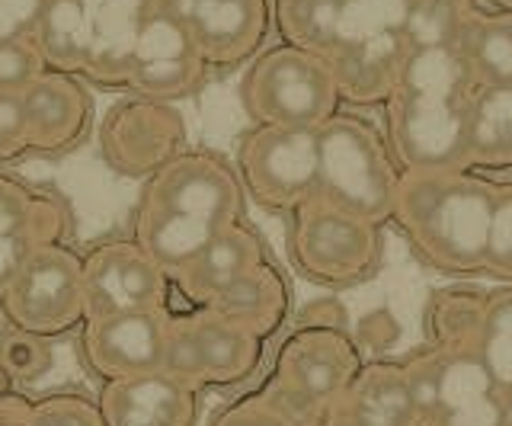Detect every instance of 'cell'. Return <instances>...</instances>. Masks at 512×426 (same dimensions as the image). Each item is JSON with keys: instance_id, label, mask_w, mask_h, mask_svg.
<instances>
[{"instance_id": "1", "label": "cell", "mask_w": 512, "mask_h": 426, "mask_svg": "<svg viewBox=\"0 0 512 426\" xmlns=\"http://www.w3.org/2000/svg\"><path fill=\"white\" fill-rule=\"evenodd\" d=\"M496 186L468 170L400 173L394 215L429 266L452 276L484 273Z\"/></svg>"}, {"instance_id": "2", "label": "cell", "mask_w": 512, "mask_h": 426, "mask_svg": "<svg viewBox=\"0 0 512 426\" xmlns=\"http://www.w3.org/2000/svg\"><path fill=\"white\" fill-rule=\"evenodd\" d=\"M400 170L372 125L356 116H333L317 129L314 199L381 225L394 215Z\"/></svg>"}, {"instance_id": "3", "label": "cell", "mask_w": 512, "mask_h": 426, "mask_svg": "<svg viewBox=\"0 0 512 426\" xmlns=\"http://www.w3.org/2000/svg\"><path fill=\"white\" fill-rule=\"evenodd\" d=\"M240 103L256 125L320 129L336 116L340 90L324 58L282 42L247 68Z\"/></svg>"}, {"instance_id": "4", "label": "cell", "mask_w": 512, "mask_h": 426, "mask_svg": "<svg viewBox=\"0 0 512 426\" xmlns=\"http://www.w3.org/2000/svg\"><path fill=\"white\" fill-rule=\"evenodd\" d=\"M471 100V97H468ZM468 100L445 93L394 90L388 97V145L400 173L471 170Z\"/></svg>"}, {"instance_id": "5", "label": "cell", "mask_w": 512, "mask_h": 426, "mask_svg": "<svg viewBox=\"0 0 512 426\" xmlns=\"http://www.w3.org/2000/svg\"><path fill=\"white\" fill-rule=\"evenodd\" d=\"M13 330L29 337L52 340L87 321L84 305V260L68 244H48L29 257V263L0 295Z\"/></svg>"}, {"instance_id": "6", "label": "cell", "mask_w": 512, "mask_h": 426, "mask_svg": "<svg viewBox=\"0 0 512 426\" xmlns=\"http://www.w3.org/2000/svg\"><path fill=\"white\" fill-rule=\"evenodd\" d=\"M378 228L308 199L292 209V260L320 286H356L378 270Z\"/></svg>"}, {"instance_id": "7", "label": "cell", "mask_w": 512, "mask_h": 426, "mask_svg": "<svg viewBox=\"0 0 512 426\" xmlns=\"http://www.w3.org/2000/svg\"><path fill=\"white\" fill-rule=\"evenodd\" d=\"M420 407V426H503V388L471 346L439 350L404 366Z\"/></svg>"}, {"instance_id": "8", "label": "cell", "mask_w": 512, "mask_h": 426, "mask_svg": "<svg viewBox=\"0 0 512 426\" xmlns=\"http://www.w3.org/2000/svg\"><path fill=\"white\" fill-rule=\"evenodd\" d=\"M240 177L263 209H298L317 189V129L256 125L240 145Z\"/></svg>"}, {"instance_id": "9", "label": "cell", "mask_w": 512, "mask_h": 426, "mask_svg": "<svg viewBox=\"0 0 512 426\" xmlns=\"http://www.w3.org/2000/svg\"><path fill=\"white\" fill-rule=\"evenodd\" d=\"M141 205L202 218V222L224 228L240 222L244 215V183L215 154L183 151L154 177H148Z\"/></svg>"}, {"instance_id": "10", "label": "cell", "mask_w": 512, "mask_h": 426, "mask_svg": "<svg viewBox=\"0 0 512 426\" xmlns=\"http://www.w3.org/2000/svg\"><path fill=\"white\" fill-rule=\"evenodd\" d=\"M106 164L125 177H154L186 151V122L170 103L128 97L109 109L100 129Z\"/></svg>"}, {"instance_id": "11", "label": "cell", "mask_w": 512, "mask_h": 426, "mask_svg": "<svg viewBox=\"0 0 512 426\" xmlns=\"http://www.w3.org/2000/svg\"><path fill=\"white\" fill-rule=\"evenodd\" d=\"M205 74L208 68L196 49V39H192L183 13L151 7V17L144 23L135 45L125 90H132L135 97L144 100L173 103L196 93Z\"/></svg>"}, {"instance_id": "12", "label": "cell", "mask_w": 512, "mask_h": 426, "mask_svg": "<svg viewBox=\"0 0 512 426\" xmlns=\"http://www.w3.org/2000/svg\"><path fill=\"white\" fill-rule=\"evenodd\" d=\"M170 276L135 241H106L84 260L87 321L170 308Z\"/></svg>"}, {"instance_id": "13", "label": "cell", "mask_w": 512, "mask_h": 426, "mask_svg": "<svg viewBox=\"0 0 512 426\" xmlns=\"http://www.w3.org/2000/svg\"><path fill=\"white\" fill-rule=\"evenodd\" d=\"M170 314V308H160L84 321V356L90 369L106 382L164 372Z\"/></svg>"}, {"instance_id": "14", "label": "cell", "mask_w": 512, "mask_h": 426, "mask_svg": "<svg viewBox=\"0 0 512 426\" xmlns=\"http://www.w3.org/2000/svg\"><path fill=\"white\" fill-rule=\"evenodd\" d=\"M359 350L336 327H301L282 343L276 375L282 385L304 394L308 401L330 407L343 398L352 378L359 375Z\"/></svg>"}, {"instance_id": "15", "label": "cell", "mask_w": 512, "mask_h": 426, "mask_svg": "<svg viewBox=\"0 0 512 426\" xmlns=\"http://www.w3.org/2000/svg\"><path fill=\"white\" fill-rule=\"evenodd\" d=\"M189 33L208 71H231L263 49L272 13L269 0H192Z\"/></svg>"}, {"instance_id": "16", "label": "cell", "mask_w": 512, "mask_h": 426, "mask_svg": "<svg viewBox=\"0 0 512 426\" xmlns=\"http://www.w3.org/2000/svg\"><path fill=\"white\" fill-rule=\"evenodd\" d=\"M20 97L26 113V151H71L87 135L93 103L80 77L48 68Z\"/></svg>"}, {"instance_id": "17", "label": "cell", "mask_w": 512, "mask_h": 426, "mask_svg": "<svg viewBox=\"0 0 512 426\" xmlns=\"http://www.w3.org/2000/svg\"><path fill=\"white\" fill-rule=\"evenodd\" d=\"M106 426H196V388L167 372H151L122 382H106L100 391Z\"/></svg>"}, {"instance_id": "18", "label": "cell", "mask_w": 512, "mask_h": 426, "mask_svg": "<svg viewBox=\"0 0 512 426\" xmlns=\"http://www.w3.org/2000/svg\"><path fill=\"white\" fill-rule=\"evenodd\" d=\"M154 0H84L87 13V81L100 87H125L128 68Z\"/></svg>"}, {"instance_id": "19", "label": "cell", "mask_w": 512, "mask_h": 426, "mask_svg": "<svg viewBox=\"0 0 512 426\" xmlns=\"http://www.w3.org/2000/svg\"><path fill=\"white\" fill-rule=\"evenodd\" d=\"M333 417L356 426H420V407L410 375L397 362H372L352 378L343 398L333 404Z\"/></svg>"}, {"instance_id": "20", "label": "cell", "mask_w": 512, "mask_h": 426, "mask_svg": "<svg viewBox=\"0 0 512 426\" xmlns=\"http://www.w3.org/2000/svg\"><path fill=\"white\" fill-rule=\"evenodd\" d=\"M183 327L196 346L199 385H237L256 372L263 359V340L247 334L244 327L218 318L215 311L196 308L183 314Z\"/></svg>"}, {"instance_id": "21", "label": "cell", "mask_w": 512, "mask_h": 426, "mask_svg": "<svg viewBox=\"0 0 512 426\" xmlns=\"http://www.w3.org/2000/svg\"><path fill=\"white\" fill-rule=\"evenodd\" d=\"M263 260L266 257H263L260 238H256L247 225L234 222V225H224L212 238V244H208L183 273L173 276V282L196 308H208L234 279H240Z\"/></svg>"}, {"instance_id": "22", "label": "cell", "mask_w": 512, "mask_h": 426, "mask_svg": "<svg viewBox=\"0 0 512 426\" xmlns=\"http://www.w3.org/2000/svg\"><path fill=\"white\" fill-rule=\"evenodd\" d=\"M407 52L410 49L404 36H381V39H368L362 45H352V49L327 58L336 90H340V100L388 103Z\"/></svg>"}, {"instance_id": "23", "label": "cell", "mask_w": 512, "mask_h": 426, "mask_svg": "<svg viewBox=\"0 0 512 426\" xmlns=\"http://www.w3.org/2000/svg\"><path fill=\"white\" fill-rule=\"evenodd\" d=\"M208 311H215L218 318L244 327L256 340L272 337L282 327L288 314V289L285 279L272 263H256L240 279H234L224 289Z\"/></svg>"}, {"instance_id": "24", "label": "cell", "mask_w": 512, "mask_h": 426, "mask_svg": "<svg viewBox=\"0 0 512 426\" xmlns=\"http://www.w3.org/2000/svg\"><path fill=\"white\" fill-rule=\"evenodd\" d=\"M218 231H221L218 225L202 222V218L160 212V209H148V205H141L135 218V244L170 279L176 273H183L186 266L212 244Z\"/></svg>"}, {"instance_id": "25", "label": "cell", "mask_w": 512, "mask_h": 426, "mask_svg": "<svg viewBox=\"0 0 512 426\" xmlns=\"http://www.w3.org/2000/svg\"><path fill=\"white\" fill-rule=\"evenodd\" d=\"M471 167H512V87L477 84L468 100Z\"/></svg>"}, {"instance_id": "26", "label": "cell", "mask_w": 512, "mask_h": 426, "mask_svg": "<svg viewBox=\"0 0 512 426\" xmlns=\"http://www.w3.org/2000/svg\"><path fill=\"white\" fill-rule=\"evenodd\" d=\"M394 90H423V93H445V97L468 100L477 90V77L458 42L429 45V49L407 52Z\"/></svg>"}, {"instance_id": "27", "label": "cell", "mask_w": 512, "mask_h": 426, "mask_svg": "<svg viewBox=\"0 0 512 426\" xmlns=\"http://www.w3.org/2000/svg\"><path fill=\"white\" fill-rule=\"evenodd\" d=\"M45 68L80 77L87 65V13L84 0H48L42 23L32 36Z\"/></svg>"}, {"instance_id": "28", "label": "cell", "mask_w": 512, "mask_h": 426, "mask_svg": "<svg viewBox=\"0 0 512 426\" xmlns=\"http://www.w3.org/2000/svg\"><path fill=\"white\" fill-rule=\"evenodd\" d=\"M410 10L413 0H340V20H336V36L327 58L352 49V45H362L368 39L404 36Z\"/></svg>"}, {"instance_id": "29", "label": "cell", "mask_w": 512, "mask_h": 426, "mask_svg": "<svg viewBox=\"0 0 512 426\" xmlns=\"http://www.w3.org/2000/svg\"><path fill=\"white\" fill-rule=\"evenodd\" d=\"M269 13L285 45L327 58L340 20V0H272Z\"/></svg>"}, {"instance_id": "30", "label": "cell", "mask_w": 512, "mask_h": 426, "mask_svg": "<svg viewBox=\"0 0 512 426\" xmlns=\"http://www.w3.org/2000/svg\"><path fill=\"white\" fill-rule=\"evenodd\" d=\"M458 45L468 55L477 84L512 87V13L503 17H480L464 26Z\"/></svg>"}, {"instance_id": "31", "label": "cell", "mask_w": 512, "mask_h": 426, "mask_svg": "<svg viewBox=\"0 0 512 426\" xmlns=\"http://www.w3.org/2000/svg\"><path fill=\"white\" fill-rule=\"evenodd\" d=\"M0 426H106L96 401L80 394H45L29 401L16 391L0 394Z\"/></svg>"}, {"instance_id": "32", "label": "cell", "mask_w": 512, "mask_h": 426, "mask_svg": "<svg viewBox=\"0 0 512 426\" xmlns=\"http://www.w3.org/2000/svg\"><path fill=\"white\" fill-rule=\"evenodd\" d=\"M471 350L503 391L512 388V292L487 298L477 311Z\"/></svg>"}, {"instance_id": "33", "label": "cell", "mask_w": 512, "mask_h": 426, "mask_svg": "<svg viewBox=\"0 0 512 426\" xmlns=\"http://www.w3.org/2000/svg\"><path fill=\"white\" fill-rule=\"evenodd\" d=\"M64 231H68V209L55 199L29 228L0 234V295L10 289V282L20 276L36 250L48 244H64Z\"/></svg>"}, {"instance_id": "34", "label": "cell", "mask_w": 512, "mask_h": 426, "mask_svg": "<svg viewBox=\"0 0 512 426\" xmlns=\"http://www.w3.org/2000/svg\"><path fill=\"white\" fill-rule=\"evenodd\" d=\"M474 20L471 0H413L410 20L404 29L407 49L452 45L461 39L464 26Z\"/></svg>"}, {"instance_id": "35", "label": "cell", "mask_w": 512, "mask_h": 426, "mask_svg": "<svg viewBox=\"0 0 512 426\" xmlns=\"http://www.w3.org/2000/svg\"><path fill=\"white\" fill-rule=\"evenodd\" d=\"M484 273L500 276V279H512V183L496 186L490 231H487Z\"/></svg>"}, {"instance_id": "36", "label": "cell", "mask_w": 512, "mask_h": 426, "mask_svg": "<svg viewBox=\"0 0 512 426\" xmlns=\"http://www.w3.org/2000/svg\"><path fill=\"white\" fill-rule=\"evenodd\" d=\"M52 202L55 196L39 193V189L0 173V234L29 228Z\"/></svg>"}, {"instance_id": "37", "label": "cell", "mask_w": 512, "mask_h": 426, "mask_svg": "<svg viewBox=\"0 0 512 426\" xmlns=\"http://www.w3.org/2000/svg\"><path fill=\"white\" fill-rule=\"evenodd\" d=\"M0 366L16 382H36L42 372L52 366V353L45 350V340L29 337L23 330H13L10 337L0 343Z\"/></svg>"}, {"instance_id": "38", "label": "cell", "mask_w": 512, "mask_h": 426, "mask_svg": "<svg viewBox=\"0 0 512 426\" xmlns=\"http://www.w3.org/2000/svg\"><path fill=\"white\" fill-rule=\"evenodd\" d=\"M48 68L32 39L0 42V93H23Z\"/></svg>"}, {"instance_id": "39", "label": "cell", "mask_w": 512, "mask_h": 426, "mask_svg": "<svg viewBox=\"0 0 512 426\" xmlns=\"http://www.w3.org/2000/svg\"><path fill=\"white\" fill-rule=\"evenodd\" d=\"M26 154V113L20 93H0V164Z\"/></svg>"}, {"instance_id": "40", "label": "cell", "mask_w": 512, "mask_h": 426, "mask_svg": "<svg viewBox=\"0 0 512 426\" xmlns=\"http://www.w3.org/2000/svg\"><path fill=\"white\" fill-rule=\"evenodd\" d=\"M48 0H0V42L32 39Z\"/></svg>"}, {"instance_id": "41", "label": "cell", "mask_w": 512, "mask_h": 426, "mask_svg": "<svg viewBox=\"0 0 512 426\" xmlns=\"http://www.w3.org/2000/svg\"><path fill=\"white\" fill-rule=\"evenodd\" d=\"M208 426H292V423H285L260 394H247V398L221 407Z\"/></svg>"}, {"instance_id": "42", "label": "cell", "mask_w": 512, "mask_h": 426, "mask_svg": "<svg viewBox=\"0 0 512 426\" xmlns=\"http://www.w3.org/2000/svg\"><path fill=\"white\" fill-rule=\"evenodd\" d=\"M500 423L512 426V388L503 391V407H500Z\"/></svg>"}, {"instance_id": "43", "label": "cell", "mask_w": 512, "mask_h": 426, "mask_svg": "<svg viewBox=\"0 0 512 426\" xmlns=\"http://www.w3.org/2000/svg\"><path fill=\"white\" fill-rule=\"evenodd\" d=\"M327 426H356V423H352V420H343V417H330Z\"/></svg>"}, {"instance_id": "44", "label": "cell", "mask_w": 512, "mask_h": 426, "mask_svg": "<svg viewBox=\"0 0 512 426\" xmlns=\"http://www.w3.org/2000/svg\"><path fill=\"white\" fill-rule=\"evenodd\" d=\"M493 4L500 10H506V13H512V0H493Z\"/></svg>"}]
</instances>
